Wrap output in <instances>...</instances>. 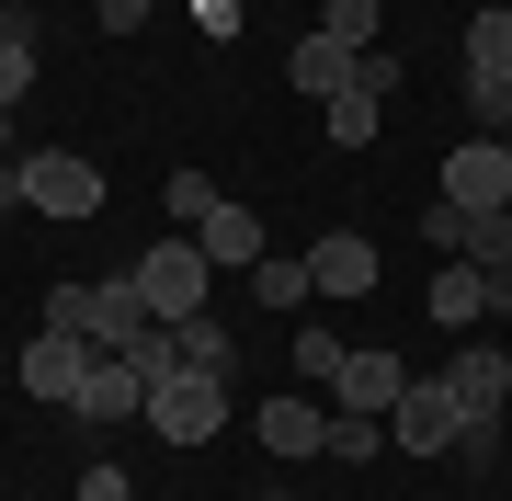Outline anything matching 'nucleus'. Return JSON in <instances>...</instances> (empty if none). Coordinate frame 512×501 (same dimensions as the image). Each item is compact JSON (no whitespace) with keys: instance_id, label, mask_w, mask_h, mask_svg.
<instances>
[{"instance_id":"1","label":"nucleus","mask_w":512,"mask_h":501,"mask_svg":"<svg viewBox=\"0 0 512 501\" xmlns=\"http://www.w3.org/2000/svg\"><path fill=\"white\" fill-rule=\"evenodd\" d=\"M444 388H456V410H467V445L456 456H490L501 422H512V353L501 342H456L444 353Z\"/></svg>"},{"instance_id":"2","label":"nucleus","mask_w":512,"mask_h":501,"mask_svg":"<svg viewBox=\"0 0 512 501\" xmlns=\"http://www.w3.org/2000/svg\"><path fill=\"white\" fill-rule=\"evenodd\" d=\"M387 445H410V456H456L467 445V410H456V388H444V365L433 376L410 365V388L387 399Z\"/></svg>"},{"instance_id":"3","label":"nucleus","mask_w":512,"mask_h":501,"mask_svg":"<svg viewBox=\"0 0 512 501\" xmlns=\"http://www.w3.org/2000/svg\"><path fill=\"white\" fill-rule=\"evenodd\" d=\"M126 274H137L148 319H160V331H171V319H205V285H217V262H205L194 240H160V251H137Z\"/></svg>"},{"instance_id":"4","label":"nucleus","mask_w":512,"mask_h":501,"mask_svg":"<svg viewBox=\"0 0 512 501\" xmlns=\"http://www.w3.org/2000/svg\"><path fill=\"white\" fill-rule=\"evenodd\" d=\"M148 433L160 445H217L228 433V376H160L148 388Z\"/></svg>"},{"instance_id":"5","label":"nucleus","mask_w":512,"mask_h":501,"mask_svg":"<svg viewBox=\"0 0 512 501\" xmlns=\"http://www.w3.org/2000/svg\"><path fill=\"white\" fill-rule=\"evenodd\" d=\"M23 205H35V217H103V160H80V149H23Z\"/></svg>"},{"instance_id":"6","label":"nucleus","mask_w":512,"mask_h":501,"mask_svg":"<svg viewBox=\"0 0 512 501\" xmlns=\"http://www.w3.org/2000/svg\"><path fill=\"white\" fill-rule=\"evenodd\" d=\"M444 205H467V217L512 205V149L501 137H456V149H444Z\"/></svg>"},{"instance_id":"7","label":"nucleus","mask_w":512,"mask_h":501,"mask_svg":"<svg viewBox=\"0 0 512 501\" xmlns=\"http://www.w3.org/2000/svg\"><path fill=\"white\" fill-rule=\"evenodd\" d=\"M80 376H92V331H35L23 342V399H80Z\"/></svg>"},{"instance_id":"8","label":"nucleus","mask_w":512,"mask_h":501,"mask_svg":"<svg viewBox=\"0 0 512 501\" xmlns=\"http://www.w3.org/2000/svg\"><path fill=\"white\" fill-rule=\"evenodd\" d=\"M251 433H262V456H330V410H319V388L262 399V410H251Z\"/></svg>"},{"instance_id":"9","label":"nucleus","mask_w":512,"mask_h":501,"mask_svg":"<svg viewBox=\"0 0 512 501\" xmlns=\"http://www.w3.org/2000/svg\"><path fill=\"white\" fill-rule=\"evenodd\" d=\"M376 274H387V262H376L365 228H319V251H308V285H319V297H376Z\"/></svg>"},{"instance_id":"10","label":"nucleus","mask_w":512,"mask_h":501,"mask_svg":"<svg viewBox=\"0 0 512 501\" xmlns=\"http://www.w3.org/2000/svg\"><path fill=\"white\" fill-rule=\"evenodd\" d=\"M410 388V365L399 353H376V342H353L342 353V376H330V410H365V422H387V399Z\"/></svg>"},{"instance_id":"11","label":"nucleus","mask_w":512,"mask_h":501,"mask_svg":"<svg viewBox=\"0 0 512 501\" xmlns=\"http://www.w3.org/2000/svg\"><path fill=\"white\" fill-rule=\"evenodd\" d=\"M69 422H148V376L126 365V353H92V376H80Z\"/></svg>"},{"instance_id":"12","label":"nucleus","mask_w":512,"mask_h":501,"mask_svg":"<svg viewBox=\"0 0 512 501\" xmlns=\"http://www.w3.org/2000/svg\"><path fill=\"white\" fill-rule=\"evenodd\" d=\"M80 331H92V353H137L148 331H160V319H148L137 274H103V285H92V319H80Z\"/></svg>"},{"instance_id":"13","label":"nucleus","mask_w":512,"mask_h":501,"mask_svg":"<svg viewBox=\"0 0 512 501\" xmlns=\"http://www.w3.org/2000/svg\"><path fill=\"white\" fill-rule=\"evenodd\" d=\"M194 251L205 262H217V274H251V262H262V217H251V205H205V217H194Z\"/></svg>"},{"instance_id":"14","label":"nucleus","mask_w":512,"mask_h":501,"mask_svg":"<svg viewBox=\"0 0 512 501\" xmlns=\"http://www.w3.org/2000/svg\"><path fill=\"white\" fill-rule=\"evenodd\" d=\"M433 331H478V319H490V274H478V262H433Z\"/></svg>"},{"instance_id":"15","label":"nucleus","mask_w":512,"mask_h":501,"mask_svg":"<svg viewBox=\"0 0 512 501\" xmlns=\"http://www.w3.org/2000/svg\"><path fill=\"white\" fill-rule=\"evenodd\" d=\"M285 80H296V92H308V103H330V92H342V80H353V46H330L319 23H308V35H296V57H285Z\"/></svg>"},{"instance_id":"16","label":"nucleus","mask_w":512,"mask_h":501,"mask_svg":"<svg viewBox=\"0 0 512 501\" xmlns=\"http://www.w3.org/2000/svg\"><path fill=\"white\" fill-rule=\"evenodd\" d=\"M319 114H330V149H365V137L387 126V92H365V80H342V92H330Z\"/></svg>"},{"instance_id":"17","label":"nucleus","mask_w":512,"mask_h":501,"mask_svg":"<svg viewBox=\"0 0 512 501\" xmlns=\"http://www.w3.org/2000/svg\"><path fill=\"white\" fill-rule=\"evenodd\" d=\"M239 285H251V297L274 308V319H296V308L319 297V285H308V262H285V251H262V262H251V274H239Z\"/></svg>"},{"instance_id":"18","label":"nucleus","mask_w":512,"mask_h":501,"mask_svg":"<svg viewBox=\"0 0 512 501\" xmlns=\"http://www.w3.org/2000/svg\"><path fill=\"white\" fill-rule=\"evenodd\" d=\"M171 353L183 376H228V319H171Z\"/></svg>"},{"instance_id":"19","label":"nucleus","mask_w":512,"mask_h":501,"mask_svg":"<svg viewBox=\"0 0 512 501\" xmlns=\"http://www.w3.org/2000/svg\"><path fill=\"white\" fill-rule=\"evenodd\" d=\"M467 240H478V217H467V205H421V251H444V262H467Z\"/></svg>"},{"instance_id":"20","label":"nucleus","mask_w":512,"mask_h":501,"mask_svg":"<svg viewBox=\"0 0 512 501\" xmlns=\"http://www.w3.org/2000/svg\"><path fill=\"white\" fill-rule=\"evenodd\" d=\"M342 353H353V342H330V319H308V331H296V388H330Z\"/></svg>"},{"instance_id":"21","label":"nucleus","mask_w":512,"mask_h":501,"mask_svg":"<svg viewBox=\"0 0 512 501\" xmlns=\"http://www.w3.org/2000/svg\"><path fill=\"white\" fill-rule=\"evenodd\" d=\"M467 69H501L512 80V12H478L467 23Z\"/></svg>"},{"instance_id":"22","label":"nucleus","mask_w":512,"mask_h":501,"mask_svg":"<svg viewBox=\"0 0 512 501\" xmlns=\"http://www.w3.org/2000/svg\"><path fill=\"white\" fill-rule=\"evenodd\" d=\"M319 35H330V46H353V57H365V46H376V0H330V12H319Z\"/></svg>"},{"instance_id":"23","label":"nucleus","mask_w":512,"mask_h":501,"mask_svg":"<svg viewBox=\"0 0 512 501\" xmlns=\"http://www.w3.org/2000/svg\"><path fill=\"white\" fill-rule=\"evenodd\" d=\"M387 445V422H365V410H330V456H342V467H365Z\"/></svg>"},{"instance_id":"24","label":"nucleus","mask_w":512,"mask_h":501,"mask_svg":"<svg viewBox=\"0 0 512 501\" xmlns=\"http://www.w3.org/2000/svg\"><path fill=\"white\" fill-rule=\"evenodd\" d=\"M467 114H478V137H501V114H512V80H501V69H467Z\"/></svg>"},{"instance_id":"25","label":"nucleus","mask_w":512,"mask_h":501,"mask_svg":"<svg viewBox=\"0 0 512 501\" xmlns=\"http://www.w3.org/2000/svg\"><path fill=\"white\" fill-rule=\"evenodd\" d=\"M205 205H217V171H171V228H183V240H194Z\"/></svg>"},{"instance_id":"26","label":"nucleus","mask_w":512,"mask_h":501,"mask_svg":"<svg viewBox=\"0 0 512 501\" xmlns=\"http://www.w3.org/2000/svg\"><path fill=\"white\" fill-rule=\"evenodd\" d=\"M467 262H490V274L512 262V205H490V217H478V240H467Z\"/></svg>"},{"instance_id":"27","label":"nucleus","mask_w":512,"mask_h":501,"mask_svg":"<svg viewBox=\"0 0 512 501\" xmlns=\"http://www.w3.org/2000/svg\"><path fill=\"white\" fill-rule=\"evenodd\" d=\"M92 23H103V35H137V23H148V0H92Z\"/></svg>"},{"instance_id":"28","label":"nucleus","mask_w":512,"mask_h":501,"mask_svg":"<svg viewBox=\"0 0 512 501\" xmlns=\"http://www.w3.org/2000/svg\"><path fill=\"white\" fill-rule=\"evenodd\" d=\"M194 35H239V0H194Z\"/></svg>"},{"instance_id":"29","label":"nucleus","mask_w":512,"mask_h":501,"mask_svg":"<svg viewBox=\"0 0 512 501\" xmlns=\"http://www.w3.org/2000/svg\"><path fill=\"white\" fill-rule=\"evenodd\" d=\"M478 274H490V262H478ZM490 319H501V331H512V262H501V274H490Z\"/></svg>"},{"instance_id":"30","label":"nucleus","mask_w":512,"mask_h":501,"mask_svg":"<svg viewBox=\"0 0 512 501\" xmlns=\"http://www.w3.org/2000/svg\"><path fill=\"white\" fill-rule=\"evenodd\" d=\"M12 205H23V160H0V217H12Z\"/></svg>"},{"instance_id":"31","label":"nucleus","mask_w":512,"mask_h":501,"mask_svg":"<svg viewBox=\"0 0 512 501\" xmlns=\"http://www.w3.org/2000/svg\"><path fill=\"white\" fill-rule=\"evenodd\" d=\"M0 160H12V103H0Z\"/></svg>"},{"instance_id":"32","label":"nucleus","mask_w":512,"mask_h":501,"mask_svg":"<svg viewBox=\"0 0 512 501\" xmlns=\"http://www.w3.org/2000/svg\"><path fill=\"white\" fill-rule=\"evenodd\" d=\"M501 149H512V114H501Z\"/></svg>"},{"instance_id":"33","label":"nucleus","mask_w":512,"mask_h":501,"mask_svg":"<svg viewBox=\"0 0 512 501\" xmlns=\"http://www.w3.org/2000/svg\"><path fill=\"white\" fill-rule=\"evenodd\" d=\"M262 501H285V490H262Z\"/></svg>"}]
</instances>
